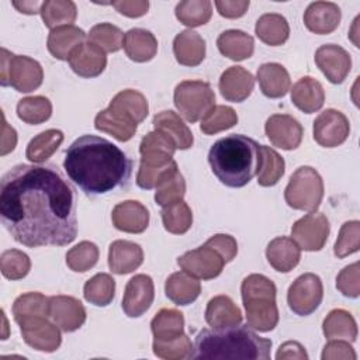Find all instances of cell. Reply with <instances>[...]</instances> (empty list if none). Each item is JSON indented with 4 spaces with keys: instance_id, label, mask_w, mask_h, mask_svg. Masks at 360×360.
<instances>
[{
    "instance_id": "1",
    "label": "cell",
    "mask_w": 360,
    "mask_h": 360,
    "mask_svg": "<svg viewBox=\"0 0 360 360\" xmlns=\"http://www.w3.org/2000/svg\"><path fill=\"white\" fill-rule=\"evenodd\" d=\"M0 219L27 248L69 245L77 236L75 188L55 165H17L0 181Z\"/></svg>"
},
{
    "instance_id": "2",
    "label": "cell",
    "mask_w": 360,
    "mask_h": 360,
    "mask_svg": "<svg viewBox=\"0 0 360 360\" xmlns=\"http://www.w3.org/2000/svg\"><path fill=\"white\" fill-rule=\"evenodd\" d=\"M63 169L87 195H100L128 183L132 162L108 139L83 135L66 149Z\"/></svg>"
},
{
    "instance_id": "3",
    "label": "cell",
    "mask_w": 360,
    "mask_h": 360,
    "mask_svg": "<svg viewBox=\"0 0 360 360\" xmlns=\"http://www.w3.org/2000/svg\"><path fill=\"white\" fill-rule=\"evenodd\" d=\"M271 340L259 336L248 325H235L219 329H202L195 336L193 359L217 360H267Z\"/></svg>"
},
{
    "instance_id": "4",
    "label": "cell",
    "mask_w": 360,
    "mask_h": 360,
    "mask_svg": "<svg viewBox=\"0 0 360 360\" xmlns=\"http://www.w3.org/2000/svg\"><path fill=\"white\" fill-rule=\"evenodd\" d=\"M208 163L222 184L232 188L245 187L257 174L260 145L240 134L228 135L211 146Z\"/></svg>"
},
{
    "instance_id": "5",
    "label": "cell",
    "mask_w": 360,
    "mask_h": 360,
    "mask_svg": "<svg viewBox=\"0 0 360 360\" xmlns=\"http://www.w3.org/2000/svg\"><path fill=\"white\" fill-rule=\"evenodd\" d=\"M246 325L257 332H270L278 323L276 284L263 274H249L240 285Z\"/></svg>"
},
{
    "instance_id": "6",
    "label": "cell",
    "mask_w": 360,
    "mask_h": 360,
    "mask_svg": "<svg viewBox=\"0 0 360 360\" xmlns=\"http://www.w3.org/2000/svg\"><path fill=\"white\" fill-rule=\"evenodd\" d=\"M42 80L44 70L38 60L25 55H14L1 48V86H11L20 93H31L42 84Z\"/></svg>"
},
{
    "instance_id": "7",
    "label": "cell",
    "mask_w": 360,
    "mask_h": 360,
    "mask_svg": "<svg viewBox=\"0 0 360 360\" xmlns=\"http://www.w3.org/2000/svg\"><path fill=\"white\" fill-rule=\"evenodd\" d=\"M288 207L300 211H316L323 198V180L311 166H300L284 190Z\"/></svg>"
},
{
    "instance_id": "8",
    "label": "cell",
    "mask_w": 360,
    "mask_h": 360,
    "mask_svg": "<svg viewBox=\"0 0 360 360\" xmlns=\"http://www.w3.org/2000/svg\"><path fill=\"white\" fill-rule=\"evenodd\" d=\"M173 101L184 120L197 122L215 105V93L207 82L184 80L176 86Z\"/></svg>"
},
{
    "instance_id": "9",
    "label": "cell",
    "mask_w": 360,
    "mask_h": 360,
    "mask_svg": "<svg viewBox=\"0 0 360 360\" xmlns=\"http://www.w3.org/2000/svg\"><path fill=\"white\" fill-rule=\"evenodd\" d=\"M322 298V280L314 273H304L297 277L288 287L287 292V302L290 309L300 316H307L315 312L321 305Z\"/></svg>"
},
{
    "instance_id": "10",
    "label": "cell",
    "mask_w": 360,
    "mask_h": 360,
    "mask_svg": "<svg viewBox=\"0 0 360 360\" xmlns=\"http://www.w3.org/2000/svg\"><path fill=\"white\" fill-rule=\"evenodd\" d=\"M330 225L325 214L312 211L291 226V238L300 246V249L307 252L321 250L329 236Z\"/></svg>"
},
{
    "instance_id": "11",
    "label": "cell",
    "mask_w": 360,
    "mask_h": 360,
    "mask_svg": "<svg viewBox=\"0 0 360 360\" xmlns=\"http://www.w3.org/2000/svg\"><path fill=\"white\" fill-rule=\"evenodd\" d=\"M177 264L183 271L200 280H212L218 277L225 266L221 255L208 245L188 250L177 257Z\"/></svg>"
},
{
    "instance_id": "12",
    "label": "cell",
    "mask_w": 360,
    "mask_h": 360,
    "mask_svg": "<svg viewBox=\"0 0 360 360\" xmlns=\"http://www.w3.org/2000/svg\"><path fill=\"white\" fill-rule=\"evenodd\" d=\"M49 316L30 318L20 325L21 336L24 342L35 350L52 353L59 349L62 343L60 329Z\"/></svg>"
},
{
    "instance_id": "13",
    "label": "cell",
    "mask_w": 360,
    "mask_h": 360,
    "mask_svg": "<svg viewBox=\"0 0 360 360\" xmlns=\"http://www.w3.org/2000/svg\"><path fill=\"white\" fill-rule=\"evenodd\" d=\"M314 139L323 148H336L342 145L350 134V122L347 117L335 110L322 111L314 121Z\"/></svg>"
},
{
    "instance_id": "14",
    "label": "cell",
    "mask_w": 360,
    "mask_h": 360,
    "mask_svg": "<svg viewBox=\"0 0 360 360\" xmlns=\"http://www.w3.org/2000/svg\"><path fill=\"white\" fill-rule=\"evenodd\" d=\"M264 132L274 146L292 150L301 145L304 128L292 115L273 114L264 124Z\"/></svg>"
},
{
    "instance_id": "15",
    "label": "cell",
    "mask_w": 360,
    "mask_h": 360,
    "mask_svg": "<svg viewBox=\"0 0 360 360\" xmlns=\"http://www.w3.org/2000/svg\"><path fill=\"white\" fill-rule=\"evenodd\" d=\"M315 63L333 84L345 82L352 69L350 53L336 44H325L315 52Z\"/></svg>"
},
{
    "instance_id": "16",
    "label": "cell",
    "mask_w": 360,
    "mask_h": 360,
    "mask_svg": "<svg viewBox=\"0 0 360 360\" xmlns=\"http://www.w3.org/2000/svg\"><path fill=\"white\" fill-rule=\"evenodd\" d=\"M155 298L153 280L148 274H135L125 285L122 309L127 316L138 318L152 305Z\"/></svg>"
},
{
    "instance_id": "17",
    "label": "cell",
    "mask_w": 360,
    "mask_h": 360,
    "mask_svg": "<svg viewBox=\"0 0 360 360\" xmlns=\"http://www.w3.org/2000/svg\"><path fill=\"white\" fill-rule=\"evenodd\" d=\"M48 315L63 332H75L86 322V308L72 295L49 297Z\"/></svg>"
},
{
    "instance_id": "18",
    "label": "cell",
    "mask_w": 360,
    "mask_h": 360,
    "mask_svg": "<svg viewBox=\"0 0 360 360\" xmlns=\"http://www.w3.org/2000/svg\"><path fill=\"white\" fill-rule=\"evenodd\" d=\"M68 62L77 76L91 79L104 72L107 66V56L100 46L90 41H84L72 51Z\"/></svg>"
},
{
    "instance_id": "19",
    "label": "cell",
    "mask_w": 360,
    "mask_h": 360,
    "mask_svg": "<svg viewBox=\"0 0 360 360\" xmlns=\"http://www.w3.org/2000/svg\"><path fill=\"white\" fill-rule=\"evenodd\" d=\"M176 149V143L169 135L155 129L146 134L139 143V165L150 167L165 166L173 160Z\"/></svg>"
},
{
    "instance_id": "20",
    "label": "cell",
    "mask_w": 360,
    "mask_h": 360,
    "mask_svg": "<svg viewBox=\"0 0 360 360\" xmlns=\"http://www.w3.org/2000/svg\"><path fill=\"white\" fill-rule=\"evenodd\" d=\"M218 87L221 96L226 101L242 103L253 91L255 77L243 66H231L225 72H222L218 82Z\"/></svg>"
},
{
    "instance_id": "21",
    "label": "cell",
    "mask_w": 360,
    "mask_h": 360,
    "mask_svg": "<svg viewBox=\"0 0 360 360\" xmlns=\"http://www.w3.org/2000/svg\"><path fill=\"white\" fill-rule=\"evenodd\" d=\"M111 221L118 231L142 233L149 225V211L142 202L136 200H127L118 202L112 208Z\"/></svg>"
},
{
    "instance_id": "22",
    "label": "cell",
    "mask_w": 360,
    "mask_h": 360,
    "mask_svg": "<svg viewBox=\"0 0 360 360\" xmlns=\"http://www.w3.org/2000/svg\"><path fill=\"white\" fill-rule=\"evenodd\" d=\"M342 18V11L336 3L332 1H314L304 13L305 27L318 35L333 32Z\"/></svg>"
},
{
    "instance_id": "23",
    "label": "cell",
    "mask_w": 360,
    "mask_h": 360,
    "mask_svg": "<svg viewBox=\"0 0 360 360\" xmlns=\"http://www.w3.org/2000/svg\"><path fill=\"white\" fill-rule=\"evenodd\" d=\"M143 263L142 248L131 240H114L108 248V267L115 274L135 271Z\"/></svg>"
},
{
    "instance_id": "24",
    "label": "cell",
    "mask_w": 360,
    "mask_h": 360,
    "mask_svg": "<svg viewBox=\"0 0 360 360\" xmlns=\"http://www.w3.org/2000/svg\"><path fill=\"white\" fill-rule=\"evenodd\" d=\"M266 257L274 270L288 273L300 263L301 249L292 238L277 236L269 242L266 248Z\"/></svg>"
},
{
    "instance_id": "25",
    "label": "cell",
    "mask_w": 360,
    "mask_h": 360,
    "mask_svg": "<svg viewBox=\"0 0 360 360\" xmlns=\"http://www.w3.org/2000/svg\"><path fill=\"white\" fill-rule=\"evenodd\" d=\"M290 93L292 104L305 114L319 111L325 103V90L322 84L311 76L298 79Z\"/></svg>"
},
{
    "instance_id": "26",
    "label": "cell",
    "mask_w": 360,
    "mask_h": 360,
    "mask_svg": "<svg viewBox=\"0 0 360 360\" xmlns=\"http://www.w3.org/2000/svg\"><path fill=\"white\" fill-rule=\"evenodd\" d=\"M173 53L180 65L198 66L205 58V41L198 32L184 30L173 39Z\"/></svg>"
},
{
    "instance_id": "27",
    "label": "cell",
    "mask_w": 360,
    "mask_h": 360,
    "mask_svg": "<svg viewBox=\"0 0 360 360\" xmlns=\"http://www.w3.org/2000/svg\"><path fill=\"white\" fill-rule=\"evenodd\" d=\"M262 93L269 98H280L287 94L291 86V79L287 69L276 62L263 63L256 73Z\"/></svg>"
},
{
    "instance_id": "28",
    "label": "cell",
    "mask_w": 360,
    "mask_h": 360,
    "mask_svg": "<svg viewBox=\"0 0 360 360\" xmlns=\"http://www.w3.org/2000/svg\"><path fill=\"white\" fill-rule=\"evenodd\" d=\"M242 319L240 308L228 295H215L207 304L205 321L214 329L240 325Z\"/></svg>"
},
{
    "instance_id": "29",
    "label": "cell",
    "mask_w": 360,
    "mask_h": 360,
    "mask_svg": "<svg viewBox=\"0 0 360 360\" xmlns=\"http://www.w3.org/2000/svg\"><path fill=\"white\" fill-rule=\"evenodd\" d=\"M122 48L127 56L134 62H149L158 52L156 37L143 28H131L124 35Z\"/></svg>"
},
{
    "instance_id": "30",
    "label": "cell",
    "mask_w": 360,
    "mask_h": 360,
    "mask_svg": "<svg viewBox=\"0 0 360 360\" xmlns=\"http://www.w3.org/2000/svg\"><path fill=\"white\" fill-rule=\"evenodd\" d=\"M86 32L76 25H63L55 30H51L46 41L49 53L59 59L68 60L72 51L86 41Z\"/></svg>"
},
{
    "instance_id": "31",
    "label": "cell",
    "mask_w": 360,
    "mask_h": 360,
    "mask_svg": "<svg viewBox=\"0 0 360 360\" xmlns=\"http://www.w3.org/2000/svg\"><path fill=\"white\" fill-rule=\"evenodd\" d=\"M153 127L155 129L169 135L174 141L176 148L180 150L190 149L194 143L193 132L187 124H184L180 115L172 110H163L158 112L153 117Z\"/></svg>"
},
{
    "instance_id": "32",
    "label": "cell",
    "mask_w": 360,
    "mask_h": 360,
    "mask_svg": "<svg viewBox=\"0 0 360 360\" xmlns=\"http://www.w3.org/2000/svg\"><path fill=\"white\" fill-rule=\"evenodd\" d=\"M166 297L176 305H188L194 302L200 292L201 284L198 278L186 271H176L170 274L165 283Z\"/></svg>"
},
{
    "instance_id": "33",
    "label": "cell",
    "mask_w": 360,
    "mask_h": 360,
    "mask_svg": "<svg viewBox=\"0 0 360 360\" xmlns=\"http://www.w3.org/2000/svg\"><path fill=\"white\" fill-rule=\"evenodd\" d=\"M108 107L135 124H141L149 114L146 97L141 91L132 89L117 93L110 101Z\"/></svg>"
},
{
    "instance_id": "34",
    "label": "cell",
    "mask_w": 360,
    "mask_h": 360,
    "mask_svg": "<svg viewBox=\"0 0 360 360\" xmlns=\"http://www.w3.org/2000/svg\"><path fill=\"white\" fill-rule=\"evenodd\" d=\"M219 52L231 60H245L253 55L255 39L240 30H226L217 38Z\"/></svg>"
},
{
    "instance_id": "35",
    "label": "cell",
    "mask_w": 360,
    "mask_h": 360,
    "mask_svg": "<svg viewBox=\"0 0 360 360\" xmlns=\"http://www.w3.org/2000/svg\"><path fill=\"white\" fill-rule=\"evenodd\" d=\"M255 32L266 45L278 46L287 42L290 37V25L284 15L277 13H266L257 18Z\"/></svg>"
},
{
    "instance_id": "36",
    "label": "cell",
    "mask_w": 360,
    "mask_h": 360,
    "mask_svg": "<svg viewBox=\"0 0 360 360\" xmlns=\"http://www.w3.org/2000/svg\"><path fill=\"white\" fill-rule=\"evenodd\" d=\"M94 127L97 131L105 132L120 142H127L135 135L138 124L107 107L97 112L94 118Z\"/></svg>"
},
{
    "instance_id": "37",
    "label": "cell",
    "mask_w": 360,
    "mask_h": 360,
    "mask_svg": "<svg viewBox=\"0 0 360 360\" xmlns=\"http://www.w3.org/2000/svg\"><path fill=\"white\" fill-rule=\"evenodd\" d=\"M322 332L326 339H340L353 343L357 339V323L353 315L342 308L332 309L322 323Z\"/></svg>"
},
{
    "instance_id": "38",
    "label": "cell",
    "mask_w": 360,
    "mask_h": 360,
    "mask_svg": "<svg viewBox=\"0 0 360 360\" xmlns=\"http://www.w3.org/2000/svg\"><path fill=\"white\" fill-rule=\"evenodd\" d=\"M150 330L156 340H172L184 333V316L174 308H162L150 321Z\"/></svg>"
},
{
    "instance_id": "39",
    "label": "cell",
    "mask_w": 360,
    "mask_h": 360,
    "mask_svg": "<svg viewBox=\"0 0 360 360\" xmlns=\"http://www.w3.org/2000/svg\"><path fill=\"white\" fill-rule=\"evenodd\" d=\"M63 132L60 129H46L35 135L27 145L25 156L34 163H44L48 160L63 142Z\"/></svg>"
},
{
    "instance_id": "40",
    "label": "cell",
    "mask_w": 360,
    "mask_h": 360,
    "mask_svg": "<svg viewBox=\"0 0 360 360\" xmlns=\"http://www.w3.org/2000/svg\"><path fill=\"white\" fill-rule=\"evenodd\" d=\"M39 14L44 24L55 30L63 25H73L77 17V7L72 0H46L42 1Z\"/></svg>"
},
{
    "instance_id": "41",
    "label": "cell",
    "mask_w": 360,
    "mask_h": 360,
    "mask_svg": "<svg viewBox=\"0 0 360 360\" xmlns=\"http://www.w3.org/2000/svg\"><path fill=\"white\" fill-rule=\"evenodd\" d=\"M285 162L273 148L260 145V163L257 170V184L262 187L276 186L283 177Z\"/></svg>"
},
{
    "instance_id": "42",
    "label": "cell",
    "mask_w": 360,
    "mask_h": 360,
    "mask_svg": "<svg viewBox=\"0 0 360 360\" xmlns=\"http://www.w3.org/2000/svg\"><path fill=\"white\" fill-rule=\"evenodd\" d=\"M83 295L87 302L96 307H107L115 297V280L107 273H97L86 281Z\"/></svg>"
},
{
    "instance_id": "43",
    "label": "cell",
    "mask_w": 360,
    "mask_h": 360,
    "mask_svg": "<svg viewBox=\"0 0 360 360\" xmlns=\"http://www.w3.org/2000/svg\"><path fill=\"white\" fill-rule=\"evenodd\" d=\"M174 13L176 18L191 30L210 21L212 15V4L210 0H183L177 3Z\"/></svg>"
},
{
    "instance_id": "44",
    "label": "cell",
    "mask_w": 360,
    "mask_h": 360,
    "mask_svg": "<svg viewBox=\"0 0 360 360\" xmlns=\"http://www.w3.org/2000/svg\"><path fill=\"white\" fill-rule=\"evenodd\" d=\"M49 298L41 292H25L15 298L13 304V316L17 323H21L35 316L48 315Z\"/></svg>"
},
{
    "instance_id": "45",
    "label": "cell",
    "mask_w": 360,
    "mask_h": 360,
    "mask_svg": "<svg viewBox=\"0 0 360 360\" xmlns=\"http://www.w3.org/2000/svg\"><path fill=\"white\" fill-rule=\"evenodd\" d=\"M17 115L25 124H42L52 115V103L44 96L24 97L17 103Z\"/></svg>"
},
{
    "instance_id": "46",
    "label": "cell",
    "mask_w": 360,
    "mask_h": 360,
    "mask_svg": "<svg viewBox=\"0 0 360 360\" xmlns=\"http://www.w3.org/2000/svg\"><path fill=\"white\" fill-rule=\"evenodd\" d=\"M186 194V180L179 172V167L170 170L156 186L155 201L160 207H167L181 201Z\"/></svg>"
},
{
    "instance_id": "47",
    "label": "cell",
    "mask_w": 360,
    "mask_h": 360,
    "mask_svg": "<svg viewBox=\"0 0 360 360\" xmlns=\"http://www.w3.org/2000/svg\"><path fill=\"white\" fill-rule=\"evenodd\" d=\"M162 222L167 232L174 235L186 233L193 225V212L187 202L177 201L162 210Z\"/></svg>"
},
{
    "instance_id": "48",
    "label": "cell",
    "mask_w": 360,
    "mask_h": 360,
    "mask_svg": "<svg viewBox=\"0 0 360 360\" xmlns=\"http://www.w3.org/2000/svg\"><path fill=\"white\" fill-rule=\"evenodd\" d=\"M238 124V114L232 107L214 105L201 120L200 129L205 135H214Z\"/></svg>"
},
{
    "instance_id": "49",
    "label": "cell",
    "mask_w": 360,
    "mask_h": 360,
    "mask_svg": "<svg viewBox=\"0 0 360 360\" xmlns=\"http://www.w3.org/2000/svg\"><path fill=\"white\" fill-rule=\"evenodd\" d=\"M152 349L156 357L163 360H184L191 359L194 353V345L187 335H181L172 340L153 339Z\"/></svg>"
},
{
    "instance_id": "50",
    "label": "cell",
    "mask_w": 360,
    "mask_h": 360,
    "mask_svg": "<svg viewBox=\"0 0 360 360\" xmlns=\"http://www.w3.org/2000/svg\"><path fill=\"white\" fill-rule=\"evenodd\" d=\"M100 250L96 243L90 240H82L66 253V264L76 273H84L96 266L98 262Z\"/></svg>"
},
{
    "instance_id": "51",
    "label": "cell",
    "mask_w": 360,
    "mask_h": 360,
    "mask_svg": "<svg viewBox=\"0 0 360 360\" xmlns=\"http://www.w3.org/2000/svg\"><path fill=\"white\" fill-rule=\"evenodd\" d=\"M124 32L114 24L101 22L91 27L90 32L87 34L89 41L100 46L104 52H117L122 48L124 42Z\"/></svg>"
},
{
    "instance_id": "52",
    "label": "cell",
    "mask_w": 360,
    "mask_h": 360,
    "mask_svg": "<svg viewBox=\"0 0 360 360\" xmlns=\"http://www.w3.org/2000/svg\"><path fill=\"white\" fill-rule=\"evenodd\" d=\"M1 274L8 280H21L31 270V260L27 253L18 249H8L0 257Z\"/></svg>"
},
{
    "instance_id": "53",
    "label": "cell",
    "mask_w": 360,
    "mask_h": 360,
    "mask_svg": "<svg viewBox=\"0 0 360 360\" xmlns=\"http://www.w3.org/2000/svg\"><path fill=\"white\" fill-rule=\"evenodd\" d=\"M360 249V222L357 219L347 221L340 226L338 239L333 246L336 257L343 259Z\"/></svg>"
},
{
    "instance_id": "54",
    "label": "cell",
    "mask_w": 360,
    "mask_h": 360,
    "mask_svg": "<svg viewBox=\"0 0 360 360\" xmlns=\"http://www.w3.org/2000/svg\"><path fill=\"white\" fill-rule=\"evenodd\" d=\"M336 288L349 298L360 295V269L359 262H354L340 270L336 277Z\"/></svg>"
},
{
    "instance_id": "55",
    "label": "cell",
    "mask_w": 360,
    "mask_h": 360,
    "mask_svg": "<svg viewBox=\"0 0 360 360\" xmlns=\"http://www.w3.org/2000/svg\"><path fill=\"white\" fill-rule=\"evenodd\" d=\"M174 167H177V163L172 160L170 163L159 167H150V166H143L139 165L138 174H136V184L138 187L143 190H150L156 188V186L160 183V180Z\"/></svg>"
},
{
    "instance_id": "56",
    "label": "cell",
    "mask_w": 360,
    "mask_h": 360,
    "mask_svg": "<svg viewBox=\"0 0 360 360\" xmlns=\"http://www.w3.org/2000/svg\"><path fill=\"white\" fill-rule=\"evenodd\" d=\"M205 245L215 249L221 255V257L225 260V263L232 262L238 253V243H236L235 238L231 235H226V233H217V235L211 236L205 242Z\"/></svg>"
},
{
    "instance_id": "57",
    "label": "cell",
    "mask_w": 360,
    "mask_h": 360,
    "mask_svg": "<svg viewBox=\"0 0 360 360\" xmlns=\"http://www.w3.org/2000/svg\"><path fill=\"white\" fill-rule=\"evenodd\" d=\"M321 357H322V360H336V359L338 360L339 359L354 360L357 356H356V352L352 347L350 342L340 340V339H332L325 345Z\"/></svg>"
},
{
    "instance_id": "58",
    "label": "cell",
    "mask_w": 360,
    "mask_h": 360,
    "mask_svg": "<svg viewBox=\"0 0 360 360\" xmlns=\"http://www.w3.org/2000/svg\"><path fill=\"white\" fill-rule=\"evenodd\" d=\"M111 6L125 17L138 18L148 13L149 1L148 0H118V1H112Z\"/></svg>"
},
{
    "instance_id": "59",
    "label": "cell",
    "mask_w": 360,
    "mask_h": 360,
    "mask_svg": "<svg viewBox=\"0 0 360 360\" xmlns=\"http://www.w3.org/2000/svg\"><path fill=\"white\" fill-rule=\"evenodd\" d=\"M215 7L219 15L225 18H239L249 8V0H215Z\"/></svg>"
},
{
    "instance_id": "60",
    "label": "cell",
    "mask_w": 360,
    "mask_h": 360,
    "mask_svg": "<svg viewBox=\"0 0 360 360\" xmlns=\"http://www.w3.org/2000/svg\"><path fill=\"white\" fill-rule=\"evenodd\" d=\"M277 360H283V359H298V360H307L308 354L305 352V347L294 340H288L284 342L276 354Z\"/></svg>"
},
{
    "instance_id": "61",
    "label": "cell",
    "mask_w": 360,
    "mask_h": 360,
    "mask_svg": "<svg viewBox=\"0 0 360 360\" xmlns=\"http://www.w3.org/2000/svg\"><path fill=\"white\" fill-rule=\"evenodd\" d=\"M1 120H3V124H1V150H0V155L4 156L7 153H10L11 150H14V148L17 145V132L13 127H10L7 124L4 114H1Z\"/></svg>"
},
{
    "instance_id": "62",
    "label": "cell",
    "mask_w": 360,
    "mask_h": 360,
    "mask_svg": "<svg viewBox=\"0 0 360 360\" xmlns=\"http://www.w3.org/2000/svg\"><path fill=\"white\" fill-rule=\"evenodd\" d=\"M20 13L22 14H38L41 13V7H42V3L41 1H31V0H22V1H13L11 3Z\"/></svg>"
}]
</instances>
